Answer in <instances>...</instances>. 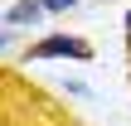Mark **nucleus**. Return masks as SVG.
<instances>
[{
    "label": "nucleus",
    "instance_id": "nucleus-1",
    "mask_svg": "<svg viewBox=\"0 0 131 126\" xmlns=\"http://www.w3.org/2000/svg\"><path fill=\"white\" fill-rule=\"evenodd\" d=\"M49 58H78V63H88L92 58V44L78 39V34H44L39 44L24 49V63H49Z\"/></svg>",
    "mask_w": 131,
    "mask_h": 126
},
{
    "label": "nucleus",
    "instance_id": "nucleus-2",
    "mask_svg": "<svg viewBox=\"0 0 131 126\" xmlns=\"http://www.w3.org/2000/svg\"><path fill=\"white\" fill-rule=\"evenodd\" d=\"M39 19H44V0H15L5 10V29H29Z\"/></svg>",
    "mask_w": 131,
    "mask_h": 126
},
{
    "label": "nucleus",
    "instance_id": "nucleus-5",
    "mask_svg": "<svg viewBox=\"0 0 131 126\" xmlns=\"http://www.w3.org/2000/svg\"><path fill=\"white\" fill-rule=\"evenodd\" d=\"M10 44H15V29H0V53H5Z\"/></svg>",
    "mask_w": 131,
    "mask_h": 126
},
{
    "label": "nucleus",
    "instance_id": "nucleus-4",
    "mask_svg": "<svg viewBox=\"0 0 131 126\" xmlns=\"http://www.w3.org/2000/svg\"><path fill=\"white\" fill-rule=\"evenodd\" d=\"M63 92H68V97H88V83H78V78H63Z\"/></svg>",
    "mask_w": 131,
    "mask_h": 126
},
{
    "label": "nucleus",
    "instance_id": "nucleus-3",
    "mask_svg": "<svg viewBox=\"0 0 131 126\" xmlns=\"http://www.w3.org/2000/svg\"><path fill=\"white\" fill-rule=\"evenodd\" d=\"M78 10V0H44V15H68Z\"/></svg>",
    "mask_w": 131,
    "mask_h": 126
}]
</instances>
